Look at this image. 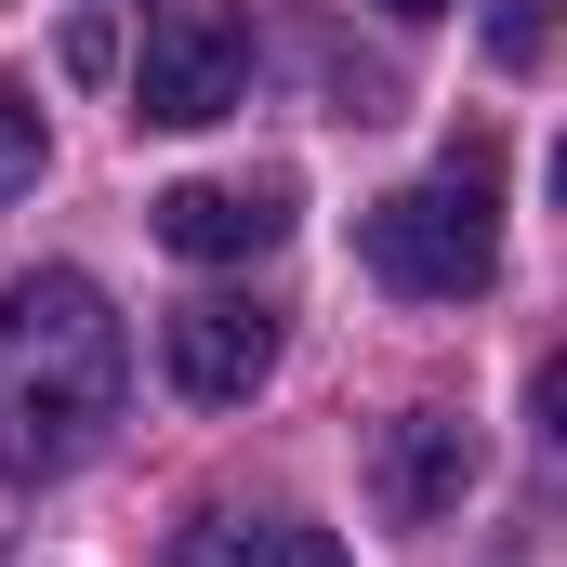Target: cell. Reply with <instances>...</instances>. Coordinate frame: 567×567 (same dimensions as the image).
I'll list each match as a JSON object with an SVG mask.
<instances>
[{"instance_id":"3957f363","label":"cell","mask_w":567,"mask_h":567,"mask_svg":"<svg viewBox=\"0 0 567 567\" xmlns=\"http://www.w3.org/2000/svg\"><path fill=\"white\" fill-rule=\"evenodd\" d=\"M238 93H251V13L238 0H145V40H133L145 133H212Z\"/></svg>"},{"instance_id":"8992f818","label":"cell","mask_w":567,"mask_h":567,"mask_svg":"<svg viewBox=\"0 0 567 567\" xmlns=\"http://www.w3.org/2000/svg\"><path fill=\"white\" fill-rule=\"evenodd\" d=\"M462 488H475V435L449 423V410H396V423L370 435V502H383L396 528L462 515Z\"/></svg>"},{"instance_id":"7a4b0ae2","label":"cell","mask_w":567,"mask_h":567,"mask_svg":"<svg viewBox=\"0 0 567 567\" xmlns=\"http://www.w3.org/2000/svg\"><path fill=\"white\" fill-rule=\"evenodd\" d=\"M357 265L396 303H475L502 278V225H488V145H449L435 185H396L357 212Z\"/></svg>"},{"instance_id":"277c9868","label":"cell","mask_w":567,"mask_h":567,"mask_svg":"<svg viewBox=\"0 0 567 567\" xmlns=\"http://www.w3.org/2000/svg\"><path fill=\"white\" fill-rule=\"evenodd\" d=\"M158 357H172V383L198 396V410H251L265 383H278V317L265 303H172L158 317Z\"/></svg>"},{"instance_id":"6da1fadb","label":"cell","mask_w":567,"mask_h":567,"mask_svg":"<svg viewBox=\"0 0 567 567\" xmlns=\"http://www.w3.org/2000/svg\"><path fill=\"white\" fill-rule=\"evenodd\" d=\"M120 383H133V330L106 290L80 265L13 278L0 290V488L80 475L120 423Z\"/></svg>"},{"instance_id":"8fae6325","label":"cell","mask_w":567,"mask_h":567,"mask_svg":"<svg viewBox=\"0 0 567 567\" xmlns=\"http://www.w3.org/2000/svg\"><path fill=\"white\" fill-rule=\"evenodd\" d=\"M383 13H449V0H383Z\"/></svg>"},{"instance_id":"52a82bcc","label":"cell","mask_w":567,"mask_h":567,"mask_svg":"<svg viewBox=\"0 0 567 567\" xmlns=\"http://www.w3.org/2000/svg\"><path fill=\"white\" fill-rule=\"evenodd\" d=\"M27 185H40V93L0 80V198H27Z\"/></svg>"},{"instance_id":"5b68a950","label":"cell","mask_w":567,"mask_h":567,"mask_svg":"<svg viewBox=\"0 0 567 567\" xmlns=\"http://www.w3.org/2000/svg\"><path fill=\"white\" fill-rule=\"evenodd\" d=\"M145 225H158V251H185V265H251V251L290 238V185L278 172H251V185H158Z\"/></svg>"},{"instance_id":"30bf717a","label":"cell","mask_w":567,"mask_h":567,"mask_svg":"<svg viewBox=\"0 0 567 567\" xmlns=\"http://www.w3.org/2000/svg\"><path fill=\"white\" fill-rule=\"evenodd\" d=\"M265 567H343L330 528H265Z\"/></svg>"},{"instance_id":"9c48e42d","label":"cell","mask_w":567,"mask_h":567,"mask_svg":"<svg viewBox=\"0 0 567 567\" xmlns=\"http://www.w3.org/2000/svg\"><path fill=\"white\" fill-rule=\"evenodd\" d=\"M542 40H555V0H488V53L502 66H542Z\"/></svg>"},{"instance_id":"ba28073f","label":"cell","mask_w":567,"mask_h":567,"mask_svg":"<svg viewBox=\"0 0 567 567\" xmlns=\"http://www.w3.org/2000/svg\"><path fill=\"white\" fill-rule=\"evenodd\" d=\"M172 567H265V528H238V515H198V528L172 542Z\"/></svg>"}]
</instances>
